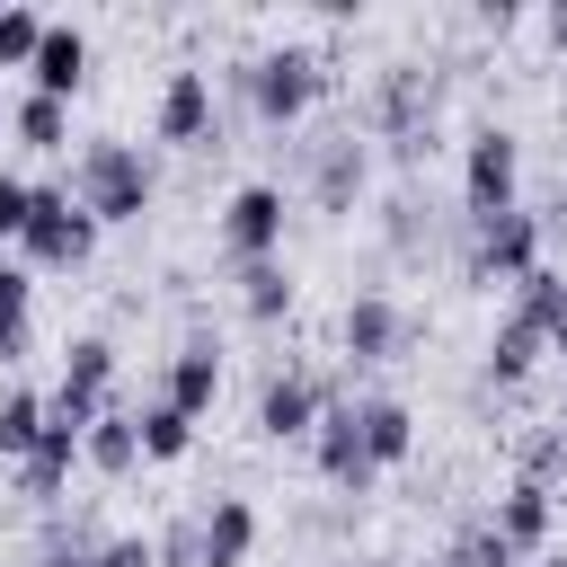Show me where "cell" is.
<instances>
[{"label": "cell", "instance_id": "33", "mask_svg": "<svg viewBox=\"0 0 567 567\" xmlns=\"http://www.w3.org/2000/svg\"><path fill=\"white\" fill-rule=\"evenodd\" d=\"M478 27H496V35H505V27H523V9H514V0H478Z\"/></svg>", "mask_w": 567, "mask_h": 567}, {"label": "cell", "instance_id": "19", "mask_svg": "<svg viewBox=\"0 0 567 567\" xmlns=\"http://www.w3.org/2000/svg\"><path fill=\"white\" fill-rule=\"evenodd\" d=\"M133 461H142V408H97V425H89V470L97 478H133Z\"/></svg>", "mask_w": 567, "mask_h": 567}, {"label": "cell", "instance_id": "38", "mask_svg": "<svg viewBox=\"0 0 567 567\" xmlns=\"http://www.w3.org/2000/svg\"><path fill=\"white\" fill-rule=\"evenodd\" d=\"M558 425H567V416H558Z\"/></svg>", "mask_w": 567, "mask_h": 567}, {"label": "cell", "instance_id": "15", "mask_svg": "<svg viewBox=\"0 0 567 567\" xmlns=\"http://www.w3.org/2000/svg\"><path fill=\"white\" fill-rule=\"evenodd\" d=\"M354 425H363L372 470H399V461L416 452V416H408V399H390V390H354Z\"/></svg>", "mask_w": 567, "mask_h": 567}, {"label": "cell", "instance_id": "27", "mask_svg": "<svg viewBox=\"0 0 567 567\" xmlns=\"http://www.w3.org/2000/svg\"><path fill=\"white\" fill-rule=\"evenodd\" d=\"M44 27H53V18H35V9H0V71H35Z\"/></svg>", "mask_w": 567, "mask_h": 567}, {"label": "cell", "instance_id": "26", "mask_svg": "<svg viewBox=\"0 0 567 567\" xmlns=\"http://www.w3.org/2000/svg\"><path fill=\"white\" fill-rule=\"evenodd\" d=\"M27 301H35L27 266H0V363H9V354H27Z\"/></svg>", "mask_w": 567, "mask_h": 567}, {"label": "cell", "instance_id": "18", "mask_svg": "<svg viewBox=\"0 0 567 567\" xmlns=\"http://www.w3.org/2000/svg\"><path fill=\"white\" fill-rule=\"evenodd\" d=\"M159 399H168V408H186V416H204V408L221 399V346H213V337H186V346L168 354Z\"/></svg>", "mask_w": 567, "mask_h": 567}, {"label": "cell", "instance_id": "1", "mask_svg": "<svg viewBox=\"0 0 567 567\" xmlns=\"http://www.w3.org/2000/svg\"><path fill=\"white\" fill-rule=\"evenodd\" d=\"M221 97L230 106H248L257 124H301L319 97H328V62L310 53V44H275V53H239L230 71H221Z\"/></svg>", "mask_w": 567, "mask_h": 567}, {"label": "cell", "instance_id": "34", "mask_svg": "<svg viewBox=\"0 0 567 567\" xmlns=\"http://www.w3.org/2000/svg\"><path fill=\"white\" fill-rule=\"evenodd\" d=\"M540 35H549V44L567 53V0H549V9H540Z\"/></svg>", "mask_w": 567, "mask_h": 567}, {"label": "cell", "instance_id": "13", "mask_svg": "<svg viewBox=\"0 0 567 567\" xmlns=\"http://www.w3.org/2000/svg\"><path fill=\"white\" fill-rule=\"evenodd\" d=\"M540 354H549L540 319L505 301V319H496V337H487V390H523V381L540 372Z\"/></svg>", "mask_w": 567, "mask_h": 567}, {"label": "cell", "instance_id": "37", "mask_svg": "<svg viewBox=\"0 0 567 567\" xmlns=\"http://www.w3.org/2000/svg\"><path fill=\"white\" fill-rule=\"evenodd\" d=\"M549 567H567V558H549Z\"/></svg>", "mask_w": 567, "mask_h": 567}, {"label": "cell", "instance_id": "6", "mask_svg": "<svg viewBox=\"0 0 567 567\" xmlns=\"http://www.w3.org/2000/svg\"><path fill=\"white\" fill-rule=\"evenodd\" d=\"M514 204H523V142L505 124H478L461 142V213L478 221V213H514Z\"/></svg>", "mask_w": 567, "mask_h": 567}, {"label": "cell", "instance_id": "9", "mask_svg": "<svg viewBox=\"0 0 567 567\" xmlns=\"http://www.w3.org/2000/svg\"><path fill=\"white\" fill-rule=\"evenodd\" d=\"M301 186H310L319 213H354V204H363V186H372V151L354 142V124H328V133L301 142Z\"/></svg>", "mask_w": 567, "mask_h": 567}, {"label": "cell", "instance_id": "14", "mask_svg": "<svg viewBox=\"0 0 567 567\" xmlns=\"http://www.w3.org/2000/svg\"><path fill=\"white\" fill-rule=\"evenodd\" d=\"M381 239H390V257H434L443 248V213L416 177H399V195L381 204Z\"/></svg>", "mask_w": 567, "mask_h": 567}, {"label": "cell", "instance_id": "35", "mask_svg": "<svg viewBox=\"0 0 567 567\" xmlns=\"http://www.w3.org/2000/svg\"><path fill=\"white\" fill-rule=\"evenodd\" d=\"M35 567H97V549H44Z\"/></svg>", "mask_w": 567, "mask_h": 567}, {"label": "cell", "instance_id": "7", "mask_svg": "<svg viewBox=\"0 0 567 567\" xmlns=\"http://www.w3.org/2000/svg\"><path fill=\"white\" fill-rule=\"evenodd\" d=\"M18 248H27V266H89L97 221L80 213L71 186H27V230H18Z\"/></svg>", "mask_w": 567, "mask_h": 567}, {"label": "cell", "instance_id": "36", "mask_svg": "<svg viewBox=\"0 0 567 567\" xmlns=\"http://www.w3.org/2000/svg\"><path fill=\"white\" fill-rule=\"evenodd\" d=\"M549 354H558V363H567V301H558V310H549Z\"/></svg>", "mask_w": 567, "mask_h": 567}, {"label": "cell", "instance_id": "12", "mask_svg": "<svg viewBox=\"0 0 567 567\" xmlns=\"http://www.w3.org/2000/svg\"><path fill=\"white\" fill-rule=\"evenodd\" d=\"M310 461H319V478L328 487H346V496H363L381 470H372V452H363V425H354V399H337L328 416H319V434H310Z\"/></svg>", "mask_w": 567, "mask_h": 567}, {"label": "cell", "instance_id": "22", "mask_svg": "<svg viewBox=\"0 0 567 567\" xmlns=\"http://www.w3.org/2000/svg\"><path fill=\"white\" fill-rule=\"evenodd\" d=\"M53 390H71V399L106 408V390H115V346H106V337H71V346H62V381H53Z\"/></svg>", "mask_w": 567, "mask_h": 567}, {"label": "cell", "instance_id": "20", "mask_svg": "<svg viewBox=\"0 0 567 567\" xmlns=\"http://www.w3.org/2000/svg\"><path fill=\"white\" fill-rule=\"evenodd\" d=\"M80 80H89V35H80V27H44V44H35V89L71 106Z\"/></svg>", "mask_w": 567, "mask_h": 567}, {"label": "cell", "instance_id": "32", "mask_svg": "<svg viewBox=\"0 0 567 567\" xmlns=\"http://www.w3.org/2000/svg\"><path fill=\"white\" fill-rule=\"evenodd\" d=\"M18 230H27V177L0 168V239H18Z\"/></svg>", "mask_w": 567, "mask_h": 567}, {"label": "cell", "instance_id": "5", "mask_svg": "<svg viewBox=\"0 0 567 567\" xmlns=\"http://www.w3.org/2000/svg\"><path fill=\"white\" fill-rule=\"evenodd\" d=\"M434 106H443V71H434V62H381V71H372L363 115H372L381 142H416V133H434Z\"/></svg>", "mask_w": 567, "mask_h": 567}, {"label": "cell", "instance_id": "2", "mask_svg": "<svg viewBox=\"0 0 567 567\" xmlns=\"http://www.w3.org/2000/svg\"><path fill=\"white\" fill-rule=\"evenodd\" d=\"M71 195H80V213H89L97 230H106V221H142L151 195H159V168H151L133 142H89L80 168H71Z\"/></svg>", "mask_w": 567, "mask_h": 567}, {"label": "cell", "instance_id": "17", "mask_svg": "<svg viewBox=\"0 0 567 567\" xmlns=\"http://www.w3.org/2000/svg\"><path fill=\"white\" fill-rule=\"evenodd\" d=\"M195 532H204V567H248V549H257V505H248V496H204V505H195Z\"/></svg>", "mask_w": 567, "mask_h": 567}, {"label": "cell", "instance_id": "28", "mask_svg": "<svg viewBox=\"0 0 567 567\" xmlns=\"http://www.w3.org/2000/svg\"><path fill=\"white\" fill-rule=\"evenodd\" d=\"M443 567H523V558H514V549L496 540V523H470V532H452Z\"/></svg>", "mask_w": 567, "mask_h": 567}, {"label": "cell", "instance_id": "10", "mask_svg": "<svg viewBox=\"0 0 567 567\" xmlns=\"http://www.w3.org/2000/svg\"><path fill=\"white\" fill-rule=\"evenodd\" d=\"M284 186L275 177H248L230 204H221V248L239 257V266H257V257H284Z\"/></svg>", "mask_w": 567, "mask_h": 567}, {"label": "cell", "instance_id": "8", "mask_svg": "<svg viewBox=\"0 0 567 567\" xmlns=\"http://www.w3.org/2000/svg\"><path fill=\"white\" fill-rule=\"evenodd\" d=\"M337 346H346V372H372V363H390V354L416 346V310L372 284V292H354V301L337 310Z\"/></svg>", "mask_w": 567, "mask_h": 567}, {"label": "cell", "instance_id": "31", "mask_svg": "<svg viewBox=\"0 0 567 567\" xmlns=\"http://www.w3.org/2000/svg\"><path fill=\"white\" fill-rule=\"evenodd\" d=\"M159 567H204V532H195V514L159 532Z\"/></svg>", "mask_w": 567, "mask_h": 567}, {"label": "cell", "instance_id": "3", "mask_svg": "<svg viewBox=\"0 0 567 567\" xmlns=\"http://www.w3.org/2000/svg\"><path fill=\"white\" fill-rule=\"evenodd\" d=\"M540 213L532 204H514V213H461V284H523V275H540Z\"/></svg>", "mask_w": 567, "mask_h": 567}, {"label": "cell", "instance_id": "23", "mask_svg": "<svg viewBox=\"0 0 567 567\" xmlns=\"http://www.w3.org/2000/svg\"><path fill=\"white\" fill-rule=\"evenodd\" d=\"M9 133L27 151H71V106L44 97V89H27V97H9Z\"/></svg>", "mask_w": 567, "mask_h": 567}, {"label": "cell", "instance_id": "25", "mask_svg": "<svg viewBox=\"0 0 567 567\" xmlns=\"http://www.w3.org/2000/svg\"><path fill=\"white\" fill-rule=\"evenodd\" d=\"M195 452V416L168 399H142V461H186Z\"/></svg>", "mask_w": 567, "mask_h": 567}, {"label": "cell", "instance_id": "4", "mask_svg": "<svg viewBox=\"0 0 567 567\" xmlns=\"http://www.w3.org/2000/svg\"><path fill=\"white\" fill-rule=\"evenodd\" d=\"M337 399H354V372L275 363V372L257 381V434H266V443H301V434H319V416H328Z\"/></svg>", "mask_w": 567, "mask_h": 567}, {"label": "cell", "instance_id": "11", "mask_svg": "<svg viewBox=\"0 0 567 567\" xmlns=\"http://www.w3.org/2000/svg\"><path fill=\"white\" fill-rule=\"evenodd\" d=\"M159 142H186V151H221V97L204 71H168L159 80V106H151Z\"/></svg>", "mask_w": 567, "mask_h": 567}, {"label": "cell", "instance_id": "24", "mask_svg": "<svg viewBox=\"0 0 567 567\" xmlns=\"http://www.w3.org/2000/svg\"><path fill=\"white\" fill-rule=\"evenodd\" d=\"M35 443H44V390L9 381V390H0V461L18 470V461H27Z\"/></svg>", "mask_w": 567, "mask_h": 567}, {"label": "cell", "instance_id": "30", "mask_svg": "<svg viewBox=\"0 0 567 567\" xmlns=\"http://www.w3.org/2000/svg\"><path fill=\"white\" fill-rule=\"evenodd\" d=\"M97 567H159V540H142V532H106V540H97Z\"/></svg>", "mask_w": 567, "mask_h": 567}, {"label": "cell", "instance_id": "29", "mask_svg": "<svg viewBox=\"0 0 567 567\" xmlns=\"http://www.w3.org/2000/svg\"><path fill=\"white\" fill-rule=\"evenodd\" d=\"M558 470H567V425H549V434H532V443H523V478H540V487H549Z\"/></svg>", "mask_w": 567, "mask_h": 567}, {"label": "cell", "instance_id": "16", "mask_svg": "<svg viewBox=\"0 0 567 567\" xmlns=\"http://www.w3.org/2000/svg\"><path fill=\"white\" fill-rule=\"evenodd\" d=\"M487 523H496V540L523 558V549H540V540H549V523H558V496H549L540 478H514V487L487 505Z\"/></svg>", "mask_w": 567, "mask_h": 567}, {"label": "cell", "instance_id": "21", "mask_svg": "<svg viewBox=\"0 0 567 567\" xmlns=\"http://www.w3.org/2000/svg\"><path fill=\"white\" fill-rule=\"evenodd\" d=\"M230 284H239V310H248L257 328L292 319V292H301V284H292V266H284V257H257V266H239Z\"/></svg>", "mask_w": 567, "mask_h": 567}]
</instances>
